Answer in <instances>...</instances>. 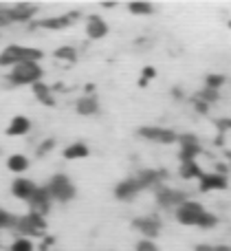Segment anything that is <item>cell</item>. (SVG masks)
Returning <instances> with one entry per match:
<instances>
[{"mask_svg":"<svg viewBox=\"0 0 231 251\" xmlns=\"http://www.w3.org/2000/svg\"><path fill=\"white\" fill-rule=\"evenodd\" d=\"M16 223H18V216H11L9 212L0 209V231L2 229H16Z\"/></svg>","mask_w":231,"mask_h":251,"instance_id":"27","label":"cell"},{"mask_svg":"<svg viewBox=\"0 0 231 251\" xmlns=\"http://www.w3.org/2000/svg\"><path fill=\"white\" fill-rule=\"evenodd\" d=\"M143 192V187H141V183H139V178L137 176H128V178H123V181H119L117 183V187H115V199L117 201H135L137 196Z\"/></svg>","mask_w":231,"mask_h":251,"instance_id":"11","label":"cell"},{"mask_svg":"<svg viewBox=\"0 0 231 251\" xmlns=\"http://www.w3.org/2000/svg\"><path fill=\"white\" fill-rule=\"evenodd\" d=\"M42 60V51L33 47H22V44H9L0 53V66H11L22 64V62H40Z\"/></svg>","mask_w":231,"mask_h":251,"instance_id":"3","label":"cell"},{"mask_svg":"<svg viewBox=\"0 0 231 251\" xmlns=\"http://www.w3.org/2000/svg\"><path fill=\"white\" fill-rule=\"evenodd\" d=\"M42 66L40 62H22V64H16L9 69L7 79L13 86H33V84L42 82Z\"/></svg>","mask_w":231,"mask_h":251,"instance_id":"2","label":"cell"},{"mask_svg":"<svg viewBox=\"0 0 231 251\" xmlns=\"http://www.w3.org/2000/svg\"><path fill=\"white\" fill-rule=\"evenodd\" d=\"M229 29H231V20H229Z\"/></svg>","mask_w":231,"mask_h":251,"instance_id":"36","label":"cell"},{"mask_svg":"<svg viewBox=\"0 0 231 251\" xmlns=\"http://www.w3.org/2000/svg\"><path fill=\"white\" fill-rule=\"evenodd\" d=\"M53 148H55V139H44V141L38 146V150H35V152H38V156H44L46 152H51Z\"/></svg>","mask_w":231,"mask_h":251,"instance_id":"29","label":"cell"},{"mask_svg":"<svg viewBox=\"0 0 231 251\" xmlns=\"http://www.w3.org/2000/svg\"><path fill=\"white\" fill-rule=\"evenodd\" d=\"M157 77V69L154 66H143V71H141V79L143 82H150V79Z\"/></svg>","mask_w":231,"mask_h":251,"instance_id":"30","label":"cell"},{"mask_svg":"<svg viewBox=\"0 0 231 251\" xmlns=\"http://www.w3.org/2000/svg\"><path fill=\"white\" fill-rule=\"evenodd\" d=\"M29 156L26 154H20V152H16V154H11L7 159V170L11 174H18V176H20V174H24L26 170H29Z\"/></svg>","mask_w":231,"mask_h":251,"instance_id":"21","label":"cell"},{"mask_svg":"<svg viewBox=\"0 0 231 251\" xmlns=\"http://www.w3.org/2000/svg\"><path fill=\"white\" fill-rule=\"evenodd\" d=\"M227 161H229V168H231V152H227Z\"/></svg>","mask_w":231,"mask_h":251,"instance_id":"35","label":"cell"},{"mask_svg":"<svg viewBox=\"0 0 231 251\" xmlns=\"http://www.w3.org/2000/svg\"><path fill=\"white\" fill-rule=\"evenodd\" d=\"M38 11L35 4H7V13L11 22H31Z\"/></svg>","mask_w":231,"mask_h":251,"instance_id":"15","label":"cell"},{"mask_svg":"<svg viewBox=\"0 0 231 251\" xmlns=\"http://www.w3.org/2000/svg\"><path fill=\"white\" fill-rule=\"evenodd\" d=\"M126 9L130 13H135V16H150V13H154L157 7L152 2H130Z\"/></svg>","mask_w":231,"mask_h":251,"instance_id":"25","label":"cell"},{"mask_svg":"<svg viewBox=\"0 0 231 251\" xmlns=\"http://www.w3.org/2000/svg\"><path fill=\"white\" fill-rule=\"evenodd\" d=\"M86 35L91 40H101L108 35V22L104 20L101 16L92 13V16L86 18Z\"/></svg>","mask_w":231,"mask_h":251,"instance_id":"14","label":"cell"},{"mask_svg":"<svg viewBox=\"0 0 231 251\" xmlns=\"http://www.w3.org/2000/svg\"><path fill=\"white\" fill-rule=\"evenodd\" d=\"M35 190H38V185H35L31 178H24V176H16L11 183V194L16 196L18 201H24V203H31Z\"/></svg>","mask_w":231,"mask_h":251,"instance_id":"12","label":"cell"},{"mask_svg":"<svg viewBox=\"0 0 231 251\" xmlns=\"http://www.w3.org/2000/svg\"><path fill=\"white\" fill-rule=\"evenodd\" d=\"M194 251H214V245H196Z\"/></svg>","mask_w":231,"mask_h":251,"instance_id":"33","label":"cell"},{"mask_svg":"<svg viewBox=\"0 0 231 251\" xmlns=\"http://www.w3.org/2000/svg\"><path fill=\"white\" fill-rule=\"evenodd\" d=\"M179 159L181 163L185 161H198V154H201V143L194 134H179Z\"/></svg>","mask_w":231,"mask_h":251,"instance_id":"8","label":"cell"},{"mask_svg":"<svg viewBox=\"0 0 231 251\" xmlns=\"http://www.w3.org/2000/svg\"><path fill=\"white\" fill-rule=\"evenodd\" d=\"M16 231L18 236H26V238H40L44 236L46 231V218L40 216V214H24V216H18V223H16Z\"/></svg>","mask_w":231,"mask_h":251,"instance_id":"4","label":"cell"},{"mask_svg":"<svg viewBox=\"0 0 231 251\" xmlns=\"http://www.w3.org/2000/svg\"><path fill=\"white\" fill-rule=\"evenodd\" d=\"M203 172H205V170H203V165L198 163V161H185L179 168V174L183 178H201Z\"/></svg>","mask_w":231,"mask_h":251,"instance_id":"22","label":"cell"},{"mask_svg":"<svg viewBox=\"0 0 231 251\" xmlns=\"http://www.w3.org/2000/svg\"><path fill=\"white\" fill-rule=\"evenodd\" d=\"M214 251H231V245H214Z\"/></svg>","mask_w":231,"mask_h":251,"instance_id":"34","label":"cell"},{"mask_svg":"<svg viewBox=\"0 0 231 251\" xmlns=\"http://www.w3.org/2000/svg\"><path fill=\"white\" fill-rule=\"evenodd\" d=\"M229 181H227V174L223 172H203V176L198 178V190L201 192H220V190H227Z\"/></svg>","mask_w":231,"mask_h":251,"instance_id":"10","label":"cell"},{"mask_svg":"<svg viewBox=\"0 0 231 251\" xmlns=\"http://www.w3.org/2000/svg\"><path fill=\"white\" fill-rule=\"evenodd\" d=\"M31 119L24 117V115H16V117H11V122L7 124V128H4V134L7 137H24V134L31 132Z\"/></svg>","mask_w":231,"mask_h":251,"instance_id":"16","label":"cell"},{"mask_svg":"<svg viewBox=\"0 0 231 251\" xmlns=\"http://www.w3.org/2000/svg\"><path fill=\"white\" fill-rule=\"evenodd\" d=\"M194 108H196L201 115H207V113H209V108H211V106H207L205 101H201V100H194Z\"/></svg>","mask_w":231,"mask_h":251,"instance_id":"32","label":"cell"},{"mask_svg":"<svg viewBox=\"0 0 231 251\" xmlns=\"http://www.w3.org/2000/svg\"><path fill=\"white\" fill-rule=\"evenodd\" d=\"M88 154H91V148H88L84 141H73L70 146H66L64 150H62V156H64L66 161H79V159H86Z\"/></svg>","mask_w":231,"mask_h":251,"instance_id":"19","label":"cell"},{"mask_svg":"<svg viewBox=\"0 0 231 251\" xmlns=\"http://www.w3.org/2000/svg\"><path fill=\"white\" fill-rule=\"evenodd\" d=\"M139 137H143L150 143H161V146H170V143L179 141V134L170 128H161V126H143L137 130Z\"/></svg>","mask_w":231,"mask_h":251,"instance_id":"6","label":"cell"},{"mask_svg":"<svg viewBox=\"0 0 231 251\" xmlns=\"http://www.w3.org/2000/svg\"><path fill=\"white\" fill-rule=\"evenodd\" d=\"M132 227H135L137 231H139L143 238L148 240H154L159 234H161V221H159V216H154V214H148V216H141V218H135V223H132Z\"/></svg>","mask_w":231,"mask_h":251,"instance_id":"9","label":"cell"},{"mask_svg":"<svg viewBox=\"0 0 231 251\" xmlns=\"http://www.w3.org/2000/svg\"><path fill=\"white\" fill-rule=\"evenodd\" d=\"M75 110H77V115H82V117H91V115L99 113V101H97L95 95H84L77 100Z\"/></svg>","mask_w":231,"mask_h":251,"instance_id":"18","label":"cell"},{"mask_svg":"<svg viewBox=\"0 0 231 251\" xmlns=\"http://www.w3.org/2000/svg\"><path fill=\"white\" fill-rule=\"evenodd\" d=\"M9 251H35V245L26 236H16L11 240V245H9Z\"/></svg>","mask_w":231,"mask_h":251,"instance_id":"24","label":"cell"},{"mask_svg":"<svg viewBox=\"0 0 231 251\" xmlns=\"http://www.w3.org/2000/svg\"><path fill=\"white\" fill-rule=\"evenodd\" d=\"M174 218L185 227H201V229H214L218 225V216L207 212L205 205L192 199H185L174 209Z\"/></svg>","mask_w":231,"mask_h":251,"instance_id":"1","label":"cell"},{"mask_svg":"<svg viewBox=\"0 0 231 251\" xmlns=\"http://www.w3.org/2000/svg\"><path fill=\"white\" fill-rule=\"evenodd\" d=\"M77 18H79V11H69V13H62V16H51V18L35 20V22H31V26H33V29H46V31H62V29H69Z\"/></svg>","mask_w":231,"mask_h":251,"instance_id":"7","label":"cell"},{"mask_svg":"<svg viewBox=\"0 0 231 251\" xmlns=\"http://www.w3.org/2000/svg\"><path fill=\"white\" fill-rule=\"evenodd\" d=\"M185 201L181 192L172 190V187H157V203L165 209H176Z\"/></svg>","mask_w":231,"mask_h":251,"instance_id":"13","label":"cell"},{"mask_svg":"<svg viewBox=\"0 0 231 251\" xmlns=\"http://www.w3.org/2000/svg\"><path fill=\"white\" fill-rule=\"evenodd\" d=\"M53 57H55L57 62L73 64V62H77V49L75 47H57L55 51H53Z\"/></svg>","mask_w":231,"mask_h":251,"instance_id":"23","label":"cell"},{"mask_svg":"<svg viewBox=\"0 0 231 251\" xmlns=\"http://www.w3.org/2000/svg\"><path fill=\"white\" fill-rule=\"evenodd\" d=\"M135 251H159V247H157V243H154V240L141 238L139 243L135 245Z\"/></svg>","mask_w":231,"mask_h":251,"instance_id":"28","label":"cell"},{"mask_svg":"<svg viewBox=\"0 0 231 251\" xmlns=\"http://www.w3.org/2000/svg\"><path fill=\"white\" fill-rule=\"evenodd\" d=\"M46 192L53 203H69V201L75 199V185L70 183V178L66 176V174H55V176L48 181Z\"/></svg>","mask_w":231,"mask_h":251,"instance_id":"5","label":"cell"},{"mask_svg":"<svg viewBox=\"0 0 231 251\" xmlns=\"http://www.w3.org/2000/svg\"><path fill=\"white\" fill-rule=\"evenodd\" d=\"M33 97L40 101V104H44V106H55V95H53V88L48 86V84H44V82H38V84H33Z\"/></svg>","mask_w":231,"mask_h":251,"instance_id":"20","label":"cell"},{"mask_svg":"<svg viewBox=\"0 0 231 251\" xmlns=\"http://www.w3.org/2000/svg\"><path fill=\"white\" fill-rule=\"evenodd\" d=\"M216 128L220 130V132H229L231 130V119H218V122H216Z\"/></svg>","mask_w":231,"mask_h":251,"instance_id":"31","label":"cell"},{"mask_svg":"<svg viewBox=\"0 0 231 251\" xmlns=\"http://www.w3.org/2000/svg\"><path fill=\"white\" fill-rule=\"evenodd\" d=\"M225 82H227V77L225 75H220V73H209L205 77V88H211V91H218L220 93V88L225 86Z\"/></svg>","mask_w":231,"mask_h":251,"instance_id":"26","label":"cell"},{"mask_svg":"<svg viewBox=\"0 0 231 251\" xmlns=\"http://www.w3.org/2000/svg\"><path fill=\"white\" fill-rule=\"evenodd\" d=\"M51 205H53V201H51V196H48L46 187H38L35 194H33V199H31V203H29V207H31V212L33 214L44 216V214L51 209Z\"/></svg>","mask_w":231,"mask_h":251,"instance_id":"17","label":"cell"}]
</instances>
